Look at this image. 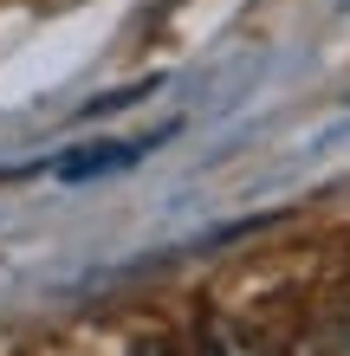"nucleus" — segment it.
<instances>
[{
  "label": "nucleus",
  "mask_w": 350,
  "mask_h": 356,
  "mask_svg": "<svg viewBox=\"0 0 350 356\" xmlns=\"http://www.w3.org/2000/svg\"><path fill=\"white\" fill-rule=\"evenodd\" d=\"M189 356H279V350L266 343L253 324H240V318H228V311H214V318L195 324V350H189Z\"/></svg>",
  "instance_id": "nucleus-1"
},
{
  "label": "nucleus",
  "mask_w": 350,
  "mask_h": 356,
  "mask_svg": "<svg viewBox=\"0 0 350 356\" xmlns=\"http://www.w3.org/2000/svg\"><path fill=\"white\" fill-rule=\"evenodd\" d=\"M169 136V130H162ZM162 136H150V143H162ZM150 143H97V149H72L65 162H52V175L58 181H85V175H111V169H130V162L150 149Z\"/></svg>",
  "instance_id": "nucleus-2"
},
{
  "label": "nucleus",
  "mask_w": 350,
  "mask_h": 356,
  "mask_svg": "<svg viewBox=\"0 0 350 356\" xmlns=\"http://www.w3.org/2000/svg\"><path fill=\"white\" fill-rule=\"evenodd\" d=\"M285 356H350V305L318 311V318L292 337V350H285Z\"/></svg>",
  "instance_id": "nucleus-3"
},
{
  "label": "nucleus",
  "mask_w": 350,
  "mask_h": 356,
  "mask_svg": "<svg viewBox=\"0 0 350 356\" xmlns=\"http://www.w3.org/2000/svg\"><path fill=\"white\" fill-rule=\"evenodd\" d=\"M130 356H175V343H169V337H143Z\"/></svg>",
  "instance_id": "nucleus-4"
}]
</instances>
